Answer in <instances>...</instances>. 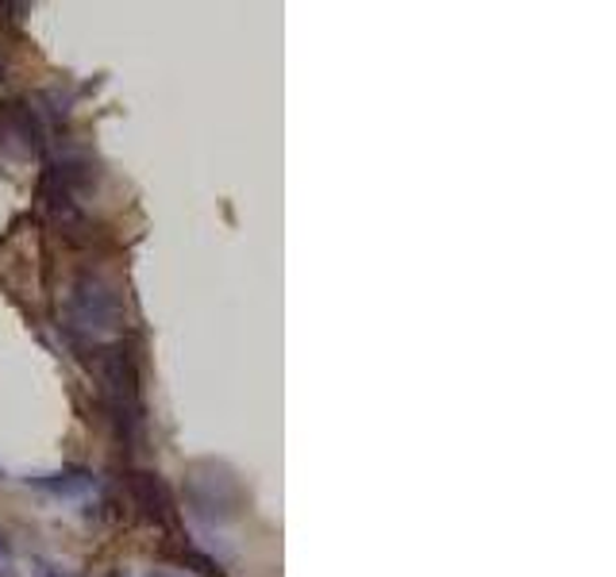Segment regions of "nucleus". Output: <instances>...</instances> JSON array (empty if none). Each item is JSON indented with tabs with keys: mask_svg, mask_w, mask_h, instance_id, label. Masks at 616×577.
Segmentation results:
<instances>
[{
	"mask_svg": "<svg viewBox=\"0 0 616 577\" xmlns=\"http://www.w3.org/2000/svg\"><path fill=\"white\" fill-rule=\"evenodd\" d=\"M0 81H4V63H0Z\"/></svg>",
	"mask_w": 616,
	"mask_h": 577,
	"instance_id": "4468645a",
	"label": "nucleus"
},
{
	"mask_svg": "<svg viewBox=\"0 0 616 577\" xmlns=\"http://www.w3.org/2000/svg\"><path fill=\"white\" fill-rule=\"evenodd\" d=\"M0 577H12V546L4 535H0Z\"/></svg>",
	"mask_w": 616,
	"mask_h": 577,
	"instance_id": "9d476101",
	"label": "nucleus"
},
{
	"mask_svg": "<svg viewBox=\"0 0 616 577\" xmlns=\"http://www.w3.org/2000/svg\"><path fill=\"white\" fill-rule=\"evenodd\" d=\"M43 124L27 101L0 104V155L9 162H32L43 150Z\"/></svg>",
	"mask_w": 616,
	"mask_h": 577,
	"instance_id": "20e7f679",
	"label": "nucleus"
},
{
	"mask_svg": "<svg viewBox=\"0 0 616 577\" xmlns=\"http://www.w3.org/2000/svg\"><path fill=\"white\" fill-rule=\"evenodd\" d=\"M182 566H193L197 574H205V577H224L220 566H216L213 558H205V554H197V551H182Z\"/></svg>",
	"mask_w": 616,
	"mask_h": 577,
	"instance_id": "1a4fd4ad",
	"label": "nucleus"
},
{
	"mask_svg": "<svg viewBox=\"0 0 616 577\" xmlns=\"http://www.w3.org/2000/svg\"><path fill=\"white\" fill-rule=\"evenodd\" d=\"M147 577H185V574H174V569H150Z\"/></svg>",
	"mask_w": 616,
	"mask_h": 577,
	"instance_id": "9b49d317",
	"label": "nucleus"
},
{
	"mask_svg": "<svg viewBox=\"0 0 616 577\" xmlns=\"http://www.w3.org/2000/svg\"><path fill=\"white\" fill-rule=\"evenodd\" d=\"M127 500L135 505L139 520L159 523V528L174 523V500H170L167 482L159 474H150V469H132L127 474Z\"/></svg>",
	"mask_w": 616,
	"mask_h": 577,
	"instance_id": "39448f33",
	"label": "nucleus"
},
{
	"mask_svg": "<svg viewBox=\"0 0 616 577\" xmlns=\"http://www.w3.org/2000/svg\"><path fill=\"white\" fill-rule=\"evenodd\" d=\"M27 485H35V489L43 493H55V497H85L89 489L96 485V477L89 474V469H58V474H35L27 477Z\"/></svg>",
	"mask_w": 616,
	"mask_h": 577,
	"instance_id": "6e6552de",
	"label": "nucleus"
},
{
	"mask_svg": "<svg viewBox=\"0 0 616 577\" xmlns=\"http://www.w3.org/2000/svg\"><path fill=\"white\" fill-rule=\"evenodd\" d=\"M104 577H127V569H109Z\"/></svg>",
	"mask_w": 616,
	"mask_h": 577,
	"instance_id": "ddd939ff",
	"label": "nucleus"
},
{
	"mask_svg": "<svg viewBox=\"0 0 616 577\" xmlns=\"http://www.w3.org/2000/svg\"><path fill=\"white\" fill-rule=\"evenodd\" d=\"M96 382L104 389V405L116 423V439L124 446H135L142 435V397H139V370L124 343H109L93 351Z\"/></svg>",
	"mask_w": 616,
	"mask_h": 577,
	"instance_id": "f257e3e1",
	"label": "nucleus"
},
{
	"mask_svg": "<svg viewBox=\"0 0 616 577\" xmlns=\"http://www.w3.org/2000/svg\"><path fill=\"white\" fill-rule=\"evenodd\" d=\"M47 178L58 181V185L70 189V193L78 196V193H85V189L96 185V162L85 155V150H62V155L50 162Z\"/></svg>",
	"mask_w": 616,
	"mask_h": 577,
	"instance_id": "0eeeda50",
	"label": "nucleus"
},
{
	"mask_svg": "<svg viewBox=\"0 0 616 577\" xmlns=\"http://www.w3.org/2000/svg\"><path fill=\"white\" fill-rule=\"evenodd\" d=\"M185 497H190L193 516L205 523H228L243 508L239 477L224 462H193L185 469Z\"/></svg>",
	"mask_w": 616,
	"mask_h": 577,
	"instance_id": "7ed1b4c3",
	"label": "nucleus"
},
{
	"mask_svg": "<svg viewBox=\"0 0 616 577\" xmlns=\"http://www.w3.org/2000/svg\"><path fill=\"white\" fill-rule=\"evenodd\" d=\"M66 324L73 331H85V336H104V331H116L124 324V297L109 278L85 270L70 281V293H66Z\"/></svg>",
	"mask_w": 616,
	"mask_h": 577,
	"instance_id": "f03ea898",
	"label": "nucleus"
},
{
	"mask_svg": "<svg viewBox=\"0 0 616 577\" xmlns=\"http://www.w3.org/2000/svg\"><path fill=\"white\" fill-rule=\"evenodd\" d=\"M39 577H73V574H62V569H43Z\"/></svg>",
	"mask_w": 616,
	"mask_h": 577,
	"instance_id": "f8f14e48",
	"label": "nucleus"
},
{
	"mask_svg": "<svg viewBox=\"0 0 616 577\" xmlns=\"http://www.w3.org/2000/svg\"><path fill=\"white\" fill-rule=\"evenodd\" d=\"M39 201H43V208H47L50 224L58 227V235H66V239H70V242H85L89 216H85V212H81V204L73 201L70 189H62V185H58V181L43 178Z\"/></svg>",
	"mask_w": 616,
	"mask_h": 577,
	"instance_id": "423d86ee",
	"label": "nucleus"
}]
</instances>
